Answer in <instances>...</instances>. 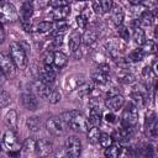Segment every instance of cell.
I'll list each match as a JSON object with an SVG mask.
<instances>
[{
	"mask_svg": "<svg viewBox=\"0 0 158 158\" xmlns=\"http://www.w3.org/2000/svg\"><path fill=\"white\" fill-rule=\"evenodd\" d=\"M10 94L6 91V90H2L1 91V96H0V105L1 107H6L9 104H10Z\"/></svg>",
	"mask_w": 158,
	"mask_h": 158,
	"instance_id": "cell-41",
	"label": "cell"
},
{
	"mask_svg": "<svg viewBox=\"0 0 158 158\" xmlns=\"http://www.w3.org/2000/svg\"><path fill=\"white\" fill-rule=\"evenodd\" d=\"M62 43H63V36H54V37H53V40H52V44H53L54 48L60 47Z\"/></svg>",
	"mask_w": 158,
	"mask_h": 158,
	"instance_id": "cell-47",
	"label": "cell"
},
{
	"mask_svg": "<svg viewBox=\"0 0 158 158\" xmlns=\"http://www.w3.org/2000/svg\"><path fill=\"white\" fill-rule=\"evenodd\" d=\"M75 21H77V25H78V27L80 28V30H85L86 28V26H88V21H86V19L80 14V15H78L77 17H75Z\"/></svg>",
	"mask_w": 158,
	"mask_h": 158,
	"instance_id": "cell-42",
	"label": "cell"
},
{
	"mask_svg": "<svg viewBox=\"0 0 158 158\" xmlns=\"http://www.w3.org/2000/svg\"><path fill=\"white\" fill-rule=\"evenodd\" d=\"M33 14V5L31 1L25 0L22 2L21 10H20V16H21V26L26 32L31 31V17Z\"/></svg>",
	"mask_w": 158,
	"mask_h": 158,
	"instance_id": "cell-6",
	"label": "cell"
},
{
	"mask_svg": "<svg viewBox=\"0 0 158 158\" xmlns=\"http://www.w3.org/2000/svg\"><path fill=\"white\" fill-rule=\"evenodd\" d=\"M131 5H144V0H128Z\"/></svg>",
	"mask_w": 158,
	"mask_h": 158,
	"instance_id": "cell-49",
	"label": "cell"
},
{
	"mask_svg": "<svg viewBox=\"0 0 158 158\" xmlns=\"http://www.w3.org/2000/svg\"><path fill=\"white\" fill-rule=\"evenodd\" d=\"M32 91L37 95V98L48 100V98L51 95V91H52V86L46 84L41 79H38V80H35L32 83Z\"/></svg>",
	"mask_w": 158,
	"mask_h": 158,
	"instance_id": "cell-11",
	"label": "cell"
},
{
	"mask_svg": "<svg viewBox=\"0 0 158 158\" xmlns=\"http://www.w3.org/2000/svg\"><path fill=\"white\" fill-rule=\"evenodd\" d=\"M132 38H133V42H135L137 46H142V44L146 42V33H144V30H143L142 27H139V26L133 27Z\"/></svg>",
	"mask_w": 158,
	"mask_h": 158,
	"instance_id": "cell-26",
	"label": "cell"
},
{
	"mask_svg": "<svg viewBox=\"0 0 158 158\" xmlns=\"http://www.w3.org/2000/svg\"><path fill=\"white\" fill-rule=\"evenodd\" d=\"M72 0H51L49 5L52 7H60V6H68Z\"/></svg>",
	"mask_w": 158,
	"mask_h": 158,
	"instance_id": "cell-44",
	"label": "cell"
},
{
	"mask_svg": "<svg viewBox=\"0 0 158 158\" xmlns=\"http://www.w3.org/2000/svg\"><path fill=\"white\" fill-rule=\"evenodd\" d=\"M57 69L58 68L53 65H43V70L41 72V80L52 86L57 77Z\"/></svg>",
	"mask_w": 158,
	"mask_h": 158,
	"instance_id": "cell-14",
	"label": "cell"
},
{
	"mask_svg": "<svg viewBox=\"0 0 158 158\" xmlns=\"http://www.w3.org/2000/svg\"><path fill=\"white\" fill-rule=\"evenodd\" d=\"M5 122H6V125L11 128V130H16L17 128V114H16V111L15 110H10L7 114H6V116H5Z\"/></svg>",
	"mask_w": 158,
	"mask_h": 158,
	"instance_id": "cell-30",
	"label": "cell"
},
{
	"mask_svg": "<svg viewBox=\"0 0 158 158\" xmlns=\"http://www.w3.org/2000/svg\"><path fill=\"white\" fill-rule=\"evenodd\" d=\"M144 130H146V133L151 137H156L158 135V116L153 110H148L146 114Z\"/></svg>",
	"mask_w": 158,
	"mask_h": 158,
	"instance_id": "cell-8",
	"label": "cell"
},
{
	"mask_svg": "<svg viewBox=\"0 0 158 158\" xmlns=\"http://www.w3.org/2000/svg\"><path fill=\"white\" fill-rule=\"evenodd\" d=\"M157 48H158V44H157Z\"/></svg>",
	"mask_w": 158,
	"mask_h": 158,
	"instance_id": "cell-54",
	"label": "cell"
},
{
	"mask_svg": "<svg viewBox=\"0 0 158 158\" xmlns=\"http://www.w3.org/2000/svg\"><path fill=\"white\" fill-rule=\"evenodd\" d=\"M9 48H10V56L15 62L16 67L19 69H25L27 65V56L22 44L19 42H11Z\"/></svg>",
	"mask_w": 158,
	"mask_h": 158,
	"instance_id": "cell-2",
	"label": "cell"
},
{
	"mask_svg": "<svg viewBox=\"0 0 158 158\" xmlns=\"http://www.w3.org/2000/svg\"><path fill=\"white\" fill-rule=\"evenodd\" d=\"M115 139L112 137V135H109V133H101L100 135V138H99V143L102 148H107L110 147L111 144H114Z\"/></svg>",
	"mask_w": 158,
	"mask_h": 158,
	"instance_id": "cell-36",
	"label": "cell"
},
{
	"mask_svg": "<svg viewBox=\"0 0 158 158\" xmlns=\"http://www.w3.org/2000/svg\"><path fill=\"white\" fill-rule=\"evenodd\" d=\"M141 48L143 49L144 54H152V53L156 52L157 46H156V43H154L152 40H146V42L141 46Z\"/></svg>",
	"mask_w": 158,
	"mask_h": 158,
	"instance_id": "cell-37",
	"label": "cell"
},
{
	"mask_svg": "<svg viewBox=\"0 0 158 158\" xmlns=\"http://www.w3.org/2000/svg\"><path fill=\"white\" fill-rule=\"evenodd\" d=\"M94 81H91V83H88V81H85L84 84H81L78 89H77V93H78V95L80 96V98H84V96H88V95H90L93 91H94Z\"/></svg>",
	"mask_w": 158,
	"mask_h": 158,
	"instance_id": "cell-29",
	"label": "cell"
},
{
	"mask_svg": "<svg viewBox=\"0 0 158 158\" xmlns=\"http://www.w3.org/2000/svg\"><path fill=\"white\" fill-rule=\"evenodd\" d=\"M81 153V142L77 136H69L65 139L64 144V154L67 157H79Z\"/></svg>",
	"mask_w": 158,
	"mask_h": 158,
	"instance_id": "cell-5",
	"label": "cell"
},
{
	"mask_svg": "<svg viewBox=\"0 0 158 158\" xmlns=\"http://www.w3.org/2000/svg\"><path fill=\"white\" fill-rule=\"evenodd\" d=\"M89 123L91 126H99L101 123V118H102V110L100 109V106H94V107H89Z\"/></svg>",
	"mask_w": 158,
	"mask_h": 158,
	"instance_id": "cell-18",
	"label": "cell"
},
{
	"mask_svg": "<svg viewBox=\"0 0 158 158\" xmlns=\"http://www.w3.org/2000/svg\"><path fill=\"white\" fill-rule=\"evenodd\" d=\"M26 125H27V128L32 132H36L41 128V118L38 116H31L26 120Z\"/></svg>",
	"mask_w": 158,
	"mask_h": 158,
	"instance_id": "cell-31",
	"label": "cell"
},
{
	"mask_svg": "<svg viewBox=\"0 0 158 158\" xmlns=\"http://www.w3.org/2000/svg\"><path fill=\"white\" fill-rule=\"evenodd\" d=\"M125 104V99L121 94H115L112 96H107L105 99V106L111 109L112 111H117L120 110Z\"/></svg>",
	"mask_w": 158,
	"mask_h": 158,
	"instance_id": "cell-16",
	"label": "cell"
},
{
	"mask_svg": "<svg viewBox=\"0 0 158 158\" xmlns=\"http://www.w3.org/2000/svg\"><path fill=\"white\" fill-rule=\"evenodd\" d=\"M0 14H1V23L2 25L5 22H15L19 19V14H17L16 7L11 2H7L6 0L1 1Z\"/></svg>",
	"mask_w": 158,
	"mask_h": 158,
	"instance_id": "cell-7",
	"label": "cell"
},
{
	"mask_svg": "<svg viewBox=\"0 0 158 158\" xmlns=\"http://www.w3.org/2000/svg\"><path fill=\"white\" fill-rule=\"evenodd\" d=\"M154 37L158 40V26H156V28H154Z\"/></svg>",
	"mask_w": 158,
	"mask_h": 158,
	"instance_id": "cell-51",
	"label": "cell"
},
{
	"mask_svg": "<svg viewBox=\"0 0 158 158\" xmlns=\"http://www.w3.org/2000/svg\"><path fill=\"white\" fill-rule=\"evenodd\" d=\"M88 133V141L91 143V144H96L99 143V138H100V130L98 128V126H91V128L86 132Z\"/></svg>",
	"mask_w": 158,
	"mask_h": 158,
	"instance_id": "cell-32",
	"label": "cell"
},
{
	"mask_svg": "<svg viewBox=\"0 0 158 158\" xmlns=\"http://www.w3.org/2000/svg\"><path fill=\"white\" fill-rule=\"evenodd\" d=\"M21 101L22 105L30 110V111H35L38 107V101H37V95L33 91H25L21 95Z\"/></svg>",
	"mask_w": 158,
	"mask_h": 158,
	"instance_id": "cell-13",
	"label": "cell"
},
{
	"mask_svg": "<svg viewBox=\"0 0 158 158\" xmlns=\"http://www.w3.org/2000/svg\"><path fill=\"white\" fill-rule=\"evenodd\" d=\"M138 21H139V25L144 26V27H148L151 25H153L154 22V16L151 11L148 10H144L139 14V17H138Z\"/></svg>",
	"mask_w": 158,
	"mask_h": 158,
	"instance_id": "cell-25",
	"label": "cell"
},
{
	"mask_svg": "<svg viewBox=\"0 0 158 158\" xmlns=\"http://www.w3.org/2000/svg\"><path fill=\"white\" fill-rule=\"evenodd\" d=\"M36 148H37V141H35L32 137H28L23 141L22 146H21V149H22V153L23 154H32V153H36Z\"/></svg>",
	"mask_w": 158,
	"mask_h": 158,
	"instance_id": "cell-24",
	"label": "cell"
},
{
	"mask_svg": "<svg viewBox=\"0 0 158 158\" xmlns=\"http://www.w3.org/2000/svg\"><path fill=\"white\" fill-rule=\"evenodd\" d=\"M117 33H118V37L121 40H123L125 42H127L130 40V31H128V28L126 26H122V25L118 26L117 27Z\"/></svg>",
	"mask_w": 158,
	"mask_h": 158,
	"instance_id": "cell-39",
	"label": "cell"
},
{
	"mask_svg": "<svg viewBox=\"0 0 158 158\" xmlns=\"http://www.w3.org/2000/svg\"><path fill=\"white\" fill-rule=\"evenodd\" d=\"M53 152V143L47 139V138H41L37 141V148H36V153L40 157H46L49 156Z\"/></svg>",
	"mask_w": 158,
	"mask_h": 158,
	"instance_id": "cell-15",
	"label": "cell"
},
{
	"mask_svg": "<svg viewBox=\"0 0 158 158\" xmlns=\"http://www.w3.org/2000/svg\"><path fill=\"white\" fill-rule=\"evenodd\" d=\"M121 151H122V147L120 146V144H111L110 147H107V148H105V152H104V154L106 156V157H110V158H116V157H118L120 154H121Z\"/></svg>",
	"mask_w": 158,
	"mask_h": 158,
	"instance_id": "cell-33",
	"label": "cell"
},
{
	"mask_svg": "<svg viewBox=\"0 0 158 158\" xmlns=\"http://www.w3.org/2000/svg\"><path fill=\"white\" fill-rule=\"evenodd\" d=\"M81 42H83V36H81L79 32H77V31L72 32L70 36H69V43H68L69 49H70L72 52L78 51L79 47H80V43H81Z\"/></svg>",
	"mask_w": 158,
	"mask_h": 158,
	"instance_id": "cell-23",
	"label": "cell"
},
{
	"mask_svg": "<svg viewBox=\"0 0 158 158\" xmlns=\"http://www.w3.org/2000/svg\"><path fill=\"white\" fill-rule=\"evenodd\" d=\"M137 121H138V107L131 101L125 106L122 111L121 125L123 127H135Z\"/></svg>",
	"mask_w": 158,
	"mask_h": 158,
	"instance_id": "cell-3",
	"label": "cell"
},
{
	"mask_svg": "<svg viewBox=\"0 0 158 158\" xmlns=\"http://www.w3.org/2000/svg\"><path fill=\"white\" fill-rule=\"evenodd\" d=\"M67 127V123L63 121L62 117H51L46 121V128L47 131L56 136V137H60V136H64L65 135V128Z\"/></svg>",
	"mask_w": 158,
	"mask_h": 158,
	"instance_id": "cell-4",
	"label": "cell"
},
{
	"mask_svg": "<svg viewBox=\"0 0 158 158\" xmlns=\"http://www.w3.org/2000/svg\"><path fill=\"white\" fill-rule=\"evenodd\" d=\"M123 48H125V46L120 42V40L111 38V40L107 42V53H109V56H110L114 60H116L117 58L122 57Z\"/></svg>",
	"mask_w": 158,
	"mask_h": 158,
	"instance_id": "cell-12",
	"label": "cell"
},
{
	"mask_svg": "<svg viewBox=\"0 0 158 158\" xmlns=\"http://www.w3.org/2000/svg\"><path fill=\"white\" fill-rule=\"evenodd\" d=\"M60 99H62V93H60V90H58V89H52L51 95H49V98H48V101H49L51 104H57V102L60 101Z\"/></svg>",
	"mask_w": 158,
	"mask_h": 158,
	"instance_id": "cell-38",
	"label": "cell"
},
{
	"mask_svg": "<svg viewBox=\"0 0 158 158\" xmlns=\"http://www.w3.org/2000/svg\"><path fill=\"white\" fill-rule=\"evenodd\" d=\"M37 30L40 32H43V33H47V32H52L56 30V22H52V21H42L37 25Z\"/></svg>",
	"mask_w": 158,
	"mask_h": 158,
	"instance_id": "cell-34",
	"label": "cell"
},
{
	"mask_svg": "<svg viewBox=\"0 0 158 158\" xmlns=\"http://www.w3.org/2000/svg\"><path fill=\"white\" fill-rule=\"evenodd\" d=\"M0 63H1V72L6 75V78L11 79L16 75V64L12 60L10 54L1 53L0 54Z\"/></svg>",
	"mask_w": 158,
	"mask_h": 158,
	"instance_id": "cell-9",
	"label": "cell"
},
{
	"mask_svg": "<svg viewBox=\"0 0 158 158\" xmlns=\"http://www.w3.org/2000/svg\"><path fill=\"white\" fill-rule=\"evenodd\" d=\"M93 11H94L96 15L104 14V11H102V5H101V0H93Z\"/></svg>",
	"mask_w": 158,
	"mask_h": 158,
	"instance_id": "cell-43",
	"label": "cell"
},
{
	"mask_svg": "<svg viewBox=\"0 0 158 158\" xmlns=\"http://www.w3.org/2000/svg\"><path fill=\"white\" fill-rule=\"evenodd\" d=\"M91 80L95 84H98V85H105V84L109 83V74L105 73V72H102L101 69L96 68L91 73Z\"/></svg>",
	"mask_w": 158,
	"mask_h": 158,
	"instance_id": "cell-20",
	"label": "cell"
},
{
	"mask_svg": "<svg viewBox=\"0 0 158 158\" xmlns=\"http://www.w3.org/2000/svg\"><path fill=\"white\" fill-rule=\"evenodd\" d=\"M157 15H158V9H157Z\"/></svg>",
	"mask_w": 158,
	"mask_h": 158,
	"instance_id": "cell-53",
	"label": "cell"
},
{
	"mask_svg": "<svg viewBox=\"0 0 158 158\" xmlns=\"http://www.w3.org/2000/svg\"><path fill=\"white\" fill-rule=\"evenodd\" d=\"M151 69H152V72L158 77V60H154V62L152 63V68H151Z\"/></svg>",
	"mask_w": 158,
	"mask_h": 158,
	"instance_id": "cell-48",
	"label": "cell"
},
{
	"mask_svg": "<svg viewBox=\"0 0 158 158\" xmlns=\"http://www.w3.org/2000/svg\"><path fill=\"white\" fill-rule=\"evenodd\" d=\"M43 65H54V52L47 51L43 56Z\"/></svg>",
	"mask_w": 158,
	"mask_h": 158,
	"instance_id": "cell-40",
	"label": "cell"
},
{
	"mask_svg": "<svg viewBox=\"0 0 158 158\" xmlns=\"http://www.w3.org/2000/svg\"><path fill=\"white\" fill-rule=\"evenodd\" d=\"M27 1H31V2H32V1H35V0H27Z\"/></svg>",
	"mask_w": 158,
	"mask_h": 158,
	"instance_id": "cell-52",
	"label": "cell"
},
{
	"mask_svg": "<svg viewBox=\"0 0 158 158\" xmlns=\"http://www.w3.org/2000/svg\"><path fill=\"white\" fill-rule=\"evenodd\" d=\"M67 63H68L67 54H64L60 51H56L54 52V67H57L58 69H62L67 65Z\"/></svg>",
	"mask_w": 158,
	"mask_h": 158,
	"instance_id": "cell-28",
	"label": "cell"
},
{
	"mask_svg": "<svg viewBox=\"0 0 158 158\" xmlns=\"http://www.w3.org/2000/svg\"><path fill=\"white\" fill-rule=\"evenodd\" d=\"M101 5H102V11L109 12L114 6V0H101Z\"/></svg>",
	"mask_w": 158,
	"mask_h": 158,
	"instance_id": "cell-45",
	"label": "cell"
},
{
	"mask_svg": "<svg viewBox=\"0 0 158 158\" xmlns=\"http://www.w3.org/2000/svg\"><path fill=\"white\" fill-rule=\"evenodd\" d=\"M104 118H105V121L109 122V123H114V122H116V115H115L112 111H109V112L104 114Z\"/></svg>",
	"mask_w": 158,
	"mask_h": 158,
	"instance_id": "cell-46",
	"label": "cell"
},
{
	"mask_svg": "<svg viewBox=\"0 0 158 158\" xmlns=\"http://www.w3.org/2000/svg\"><path fill=\"white\" fill-rule=\"evenodd\" d=\"M5 41V30H4V26H1L0 28V42L2 43Z\"/></svg>",
	"mask_w": 158,
	"mask_h": 158,
	"instance_id": "cell-50",
	"label": "cell"
},
{
	"mask_svg": "<svg viewBox=\"0 0 158 158\" xmlns=\"http://www.w3.org/2000/svg\"><path fill=\"white\" fill-rule=\"evenodd\" d=\"M84 83H85V77L83 74H73L65 79V88L67 90H77Z\"/></svg>",
	"mask_w": 158,
	"mask_h": 158,
	"instance_id": "cell-17",
	"label": "cell"
},
{
	"mask_svg": "<svg viewBox=\"0 0 158 158\" xmlns=\"http://www.w3.org/2000/svg\"><path fill=\"white\" fill-rule=\"evenodd\" d=\"M144 52L142 48H136L133 51H131L130 56H128V59L132 62V63H137V62H141L143 58H144Z\"/></svg>",
	"mask_w": 158,
	"mask_h": 158,
	"instance_id": "cell-35",
	"label": "cell"
},
{
	"mask_svg": "<svg viewBox=\"0 0 158 158\" xmlns=\"http://www.w3.org/2000/svg\"><path fill=\"white\" fill-rule=\"evenodd\" d=\"M60 117L67 123V126L74 131H78V132H88L89 131V120L85 118V116L81 112H79L78 110L65 111L62 114Z\"/></svg>",
	"mask_w": 158,
	"mask_h": 158,
	"instance_id": "cell-1",
	"label": "cell"
},
{
	"mask_svg": "<svg viewBox=\"0 0 158 158\" xmlns=\"http://www.w3.org/2000/svg\"><path fill=\"white\" fill-rule=\"evenodd\" d=\"M98 41V32L95 30H85L83 35V43L85 46H93Z\"/></svg>",
	"mask_w": 158,
	"mask_h": 158,
	"instance_id": "cell-27",
	"label": "cell"
},
{
	"mask_svg": "<svg viewBox=\"0 0 158 158\" xmlns=\"http://www.w3.org/2000/svg\"><path fill=\"white\" fill-rule=\"evenodd\" d=\"M116 78L122 84H131L135 81V75L131 72H128V69H125V68H118L116 73Z\"/></svg>",
	"mask_w": 158,
	"mask_h": 158,
	"instance_id": "cell-21",
	"label": "cell"
},
{
	"mask_svg": "<svg viewBox=\"0 0 158 158\" xmlns=\"http://www.w3.org/2000/svg\"><path fill=\"white\" fill-rule=\"evenodd\" d=\"M70 14V6H60V7H53L52 10V17L54 21H60L64 20L69 16Z\"/></svg>",
	"mask_w": 158,
	"mask_h": 158,
	"instance_id": "cell-22",
	"label": "cell"
},
{
	"mask_svg": "<svg viewBox=\"0 0 158 158\" xmlns=\"http://www.w3.org/2000/svg\"><path fill=\"white\" fill-rule=\"evenodd\" d=\"M123 19H125V12H123L122 7L120 5H114L111 9V20H112L114 25L116 27L121 26L123 23Z\"/></svg>",
	"mask_w": 158,
	"mask_h": 158,
	"instance_id": "cell-19",
	"label": "cell"
},
{
	"mask_svg": "<svg viewBox=\"0 0 158 158\" xmlns=\"http://www.w3.org/2000/svg\"><path fill=\"white\" fill-rule=\"evenodd\" d=\"M2 148H5L7 152L10 151H20V143L17 141V136L14 130H7L2 136Z\"/></svg>",
	"mask_w": 158,
	"mask_h": 158,
	"instance_id": "cell-10",
	"label": "cell"
}]
</instances>
